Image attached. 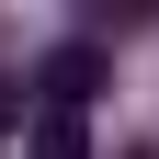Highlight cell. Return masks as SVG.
<instances>
[{
	"label": "cell",
	"mask_w": 159,
	"mask_h": 159,
	"mask_svg": "<svg viewBox=\"0 0 159 159\" xmlns=\"http://www.w3.org/2000/svg\"><path fill=\"white\" fill-rule=\"evenodd\" d=\"M34 80H46V102H57V114H80V102H91V91L114 80V57H102V46H57Z\"/></svg>",
	"instance_id": "1"
},
{
	"label": "cell",
	"mask_w": 159,
	"mask_h": 159,
	"mask_svg": "<svg viewBox=\"0 0 159 159\" xmlns=\"http://www.w3.org/2000/svg\"><path fill=\"white\" fill-rule=\"evenodd\" d=\"M23 159H91V125H80V114H34V136H23Z\"/></svg>",
	"instance_id": "2"
},
{
	"label": "cell",
	"mask_w": 159,
	"mask_h": 159,
	"mask_svg": "<svg viewBox=\"0 0 159 159\" xmlns=\"http://www.w3.org/2000/svg\"><path fill=\"white\" fill-rule=\"evenodd\" d=\"M0 125H11V102H0Z\"/></svg>",
	"instance_id": "3"
},
{
	"label": "cell",
	"mask_w": 159,
	"mask_h": 159,
	"mask_svg": "<svg viewBox=\"0 0 159 159\" xmlns=\"http://www.w3.org/2000/svg\"><path fill=\"white\" fill-rule=\"evenodd\" d=\"M136 159H159V148H136Z\"/></svg>",
	"instance_id": "4"
}]
</instances>
